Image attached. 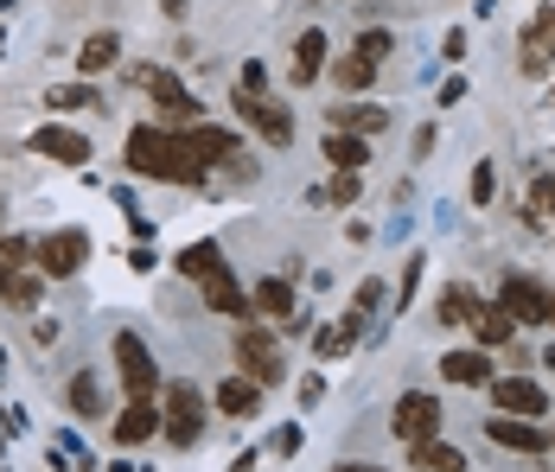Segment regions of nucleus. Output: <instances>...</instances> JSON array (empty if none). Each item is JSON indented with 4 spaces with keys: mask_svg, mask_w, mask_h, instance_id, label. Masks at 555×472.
<instances>
[{
    "mask_svg": "<svg viewBox=\"0 0 555 472\" xmlns=\"http://www.w3.org/2000/svg\"><path fill=\"white\" fill-rule=\"evenodd\" d=\"M128 173H141V179H160V186H198L205 179V166L192 160L185 148V135L167 128V122H141L134 135H128Z\"/></svg>",
    "mask_w": 555,
    "mask_h": 472,
    "instance_id": "f257e3e1",
    "label": "nucleus"
},
{
    "mask_svg": "<svg viewBox=\"0 0 555 472\" xmlns=\"http://www.w3.org/2000/svg\"><path fill=\"white\" fill-rule=\"evenodd\" d=\"M115 377H121L128 403H154V390H160V365H154V352H147L141 332H115Z\"/></svg>",
    "mask_w": 555,
    "mask_h": 472,
    "instance_id": "f03ea898",
    "label": "nucleus"
},
{
    "mask_svg": "<svg viewBox=\"0 0 555 472\" xmlns=\"http://www.w3.org/2000/svg\"><path fill=\"white\" fill-rule=\"evenodd\" d=\"M236 365L249 370V383H262V390L287 377V365H281V352H275V332L262 319H243L236 326Z\"/></svg>",
    "mask_w": 555,
    "mask_h": 472,
    "instance_id": "7ed1b4c3",
    "label": "nucleus"
},
{
    "mask_svg": "<svg viewBox=\"0 0 555 472\" xmlns=\"http://www.w3.org/2000/svg\"><path fill=\"white\" fill-rule=\"evenodd\" d=\"M389 434L402 447H422V441H441V403L428 390H402L396 396V416H389Z\"/></svg>",
    "mask_w": 555,
    "mask_h": 472,
    "instance_id": "20e7f679",
    "label": "nucleus"
},
{
    "mask_svg": "<svg viewBox=\"0 0 555 472\" xmlns=\"http://www.w3.org/2000/svg\"><path fill=\"white\" fill-rule=\"evenodd\" d=\"M160 416H167V434L172 447H198V434H205V396H198V383H167V403H160Z\"/></svg>",
    "mask_w": 555,
    "mask_h": 472,
    "instance_id": "39448f33",
    "label": "nucleus"
},
{
    "mask_svg": "<svg viewBox=\"0 0 555 472\" xmlns=\"http://www.w3.org/2000/svg\"><path fill=\"white\" fill-rule=\"evenodd\" d=\"M83 263H90V237H83V230H52V237L33 243V268H39L46 281H70Z\"/></svg>",
    "mask_w": 555,
    "mask_h": 472,
    "instance_id": "423d86ee",
    "label": "nucleus"
},
{
    "mask_svg": "<svg viewBox=\"0 0 555 472\" xmlns=\"http://www.w3.org/2000/svg\"><path fill=\"white\" fill-rule=\"evenodd\" d=\"M550 301L555 294L543 281H530V275H504V288H499V307L517 326H550Z\"/></svg>",
    "mask_w": 555,
    "mask_h": 472,
    "instance_id": "0eeeda50",
    "label": "nucleus"
},
{
    "mask_svg": "<svg viewBox=\"0 0 555 472\" xmlns=\"http://www.w3.org/2000/svg\"><path fill=\"white\" fill-rule=\"evenodd\" d=\"M26 148H33V154H46V160H57V166H90V160H96L90 135H77V128H64V122L33 128V135H26Z\"/></svg>",
    "mask_w": 555,
    "mask_h": 472,
    "instance_id": "6e6552de",
    "label": "nucleus"
},
{
    "mask_svg": "<svg viewBox=\"0 0 555 472\" xmlns=\"http://www.w3.org/2000/svg\"><path fill=\"white\" fill-rule=\"evenodd\" d=\"M141 84H147L154 109L167 115V128H192V122H198V97H192L172 71H141Z\"/></svg>",
    "mask_w": 555,
    "mask_h": 472,
    "instance_id": "1a4fd4ad",
    "label": "nucleus"
},
{
    "mask_svg": "<svg viewBox=\"0 0 555 472\" xmlns=\"http://www.w3.org/2000/svg\"><path fill=\"white\" fill-rule=\"evenodd\" d=\"M492 403H499V416H524V421L550 416V396H543V383H530V377H499V383H492Z\"/></svg>",
    "mask_w": 555,
    "mask_h": 472,
    "instance_id": "9d476101",
    "label": "nucleus"
},
{
    "mask_svg": "<svg viewBox=\"0 0 555 472\" xmlns=\"http://www.w3.org/2000/svg\"><path fill=\"white\" fill-rule=\"evenodd\" d=\"M486 441H492V447H511V454H550L555 447L550 428H543V421H524V416L486 421Z\"/></svg>",
    "mask_w": 555,
    "mask_h": 472,
    "instance_id": "9b49d317",
    "label": "nucleus"
},
{
    "mask_svg": "<svg viewBox=\"0 0 555 472\" xmlns=\"http://www.w3.org/2000/svg\"><path fill=\"white\" fill-rule=\"evenodd\" d=\"M249 314L281 319L287 332H307V319H300V301H294V288H287L281 275H269V281H256V294H249Z\"/></svg>",
    "mask_w": 555,
    "mask_h": 472,
    "instance_id": "f8f14e48",
    "label": "nucleus"
},
{
    "mask_svg": "<svg viewBox=\"0 0 555 472\" xmlns=\"http://www.w3.org/2000/svg\"><path fill=\"white\" fill-rule=\"evenodd\" d=\"M236 115H243V122H249V128H256L269 148H287V141H294V122H287V109L269 103V97H243V90H236Z\"/></svg>",
    "mask_w": 555,
    "mask_h": 472,
    "instance_id": "ddd939ff",
    "label": "nucleus"
},
{
    "mask_svg": "<svg viewBox=\"0 0 555 472\" xmlns=\"http://www.w3.org/2000/svg\"><path fill=\"white\" fill-rule=\"evenodd\" d=\"M326 122H333V135H384L389 128V109L384 103H358V97H345V103L326 109Z\"/></svg>",
    "mask_w": 555,
    "mask_h": 472,
    "instance_id": "4468645a",
    "label": "nucleus"
},
{
    "mask_svg": "<svg viewBox=\"0 0 555 472\" xmlns=\"http://www.w3.org/2000/svg\"><path fill=\"white\" fill-rule=\"evenodd\" d=\"M326 71H333V64H326V33H320V26H307V33L294 39V64H287V77L307 90V84H320Z\"/></svg>",
    "mask_w": 555,
    "mask_h": 472,
    "instance_id": "2eb2a0df",
    "label": "nucleus"
},
{
    "mask_svg": "<svg viewBox=\"0 0 555 472\" xmlns=\"http://www.w3.org/2000/svg\"><path fill=\"white\" fill-rule=\"evenodd\" d=\"M555 64V7H543L524 33V77H543Z\"/></svg>",
    "mask_w": 555,
    "mask_h": 472,
    "instance_id": "dca6fc26",
    "label": "nucleus"
},
{
    "mask_svg": "<svg viewBox=\"0 0 555 472\" xmlns=\"http://www.w3.org/2000/svg\"><path fill=\"white\" fill-rule=\"evenodd\" d=\"M160 428H167L160 403H128V409L115 416V447H141V441H154Z\"/></svg>",
    "mask_w": 555,
    "mask_h": 472,
    "instance_id": "f3484780",
    "label": "nucleus"
},
{
    "mask_svg": "<svg viewBox=\"0 0 555 472\" xmlns=\"http://www.w3.org/2000/svg\"><path fill=\"white\" fill-rule=\"evenodd\" d=\"M441 377H447V383H460V390H492V383H499L486 352H447V358H441Z\"/></svg>",
    "mask_w": 555,
    "mask_h": 472,
    "instance_id": "a211bd4d",
    "label": "nucleus"
},
{
    "mask_svg": "<svg viewBox=\"0 0 555 472\" xmlns=\"http://www.w3.org/2000/svg\"><path fill=\"white\" fill-rule=\"evenodd\" d=\"M205 307H211V314H230V319H249V294H243V281H236L230 268H218V275L205 281Z\"/></svg>",
    "mask_w": 555,
    "mask_h": 472,
    "instance_id": "6ab92c4d",
    "label": "nucleus"
},
{
    "mask_svg": "<svg viewBox=\"0 0 555 472\" xmlns=\"http://www.w3.org/2000/svg\"><path fill=\"white\" fill-rule=\"evenodd\" d=\"M358 339H364V314H345V319H333L326 332H313V352H320V358H345Z\"/></svg>",
    "mask_w": 555,
    "mask_h": 472,
    "instance_id": "aec40b11",
    "label": "nucleus"
},
{
    "mask_svg": "<svg viewBox=\"0 0 555 472\" xmlns=\"http://www.w3.org/2000/svg\"><path fill=\"white\" fill-rule=\"evenodd\" d=\"M326 77H333L338 90H345V97H358V90H371V84H377V58H364V52H345L333 64V71H326Z\"/></svg>",
    "mask_w": 555,
    "mask_h": 472,
    "instance_id": "412c9836",
    "label": "nucleus"
},
{
    "mask_svg": "<svg viewBox=\"0 0 555 472\" xmlns=\"http://www.w3.org/2000/svg\"><path fill=\"white\" fill-rule=\"evenodd\" d=\"M115 58H121V39H115V33H90V39H83V52H77V71L96 84L103 71H115Z\"/></svg>",
    "mask_w": 555,
    "mask_h": 472,
    "instance_id": "4be33fe9",
    "label": "nucleus"
},
{
    "mask_svg": "<svg viewBox=\"0 0 555 472\" xmlns=\"http://www.w3.org/2000/svg\"><path fill=\"white\" fill-rule=\"evenodd\" d=\"M409 472H466V460L453 441H422V447H409Z\"/></svg>",
    "mask_w": 555,
    "mask_h": 472,
    "instance_id": "5701e85b",
    "label": "nucleus"
},
{
    "mask_svg": "<svg viewBox=\"0 0 555 472\" xmlns=\"http://www.w3.org/2000/svg\"><path fill=\"white\" fill-rule=\"evenodd\" d=\"M218 409L223 416H256L262 409V383H249V377H230V383H218Z\"/></svg>",
    "mask_w": 555,
    "mask_h": 472,
    "instance_id": "b1692460",
    "label": "nucleus"
},
{
    "mask_svg": "<svg viewBox=\"0 0 555 472\" xmlns=\"http://www.w3.org/2000/svg\"><path fill=\"white\" fill-rule=\"evenodd\" d=\"M511 332H517V319L504 314V307H479V314H473V339H479V352L511 345Z\"/></svg>",
    "mask_w": 555,
    "mask_h": 472,
    "instance_id": "393cba45",
    "label": "nucleus"
},
{
    "mask_svg": "<svg viewBox=\"0 0 555 472\" xmlns=\"http://www.w3.org/2000/svg\"><path fill=\"white\" fill-rule=\"evenodd\" d=\"M326 160L338 173H358V166H371V141L364 135H326Z\"/></svg>",
    "mask_w": 555,
    "mask_h": 472,
    "instance_id": "a878e982",
    "label": "nucleus"
},
{
    "mask_svg": "<svg viewBox=\"0 0 555 472\" xmlns=\"http://www.w3.org/2000/svg\"><path fill=\"white\" fill-rule=\"evenodd\" d=\"M179 275H192V281H211V275H218L223 268V250L218 243H192V250H179Z\"/></svg>",
    "mask_w": 555,
    "mask_h": 472,
    "instance_id": "bb28decb",
    "label": "nucleus"
},
{
    "mask_svg": "<svg viewBox=\"0 0 555 472\" xmlns=\"http://www.w3.org/2000/svg\"><path fill=\"white\" fill-rule=\"evenodd\" d=\"M435 314H441V326H473V314H479V301H473V288H441V301H435Z\"/></svg>",
    "mask_w": 555,
    "mask_h": 472,
    "instance_id": "cd10ccee",
    "label": "nucleus"
},
{
    "mask_svg": "<svg viewBox=\"0 0 555 472\" xmlns=\"http://www.w3.org/2000/svg\"><path fill=\"white\" fill-rule=\"evenodd\" d=\"M543 217H555V173H537L530 179V205H524V224L543 230Z\"/></svg>",
    "mask_w": 555,
    "mask_h": 472,
    "instance_id": "c85d7f7f",
    "label": "nucleus"
},
{
    "mask_svg": "<svg viewBox=\"0 0 555 472\" xmlns=\"http://www.w3.org/2000/svg\"><path fill=\"white\" fill-rule=\"evenodd\" d=\"M70 409H77L83 421L103 416V383H96L90 370H77V377H70Z\"/></svg>",
    "mask_w": 555,
    "mask_h": 472,
    "instance_id": "c756f323",
    "label": "nucleus"
},
{
    "mask_svg": "<svg viewBox=\"0 0 555 472\" xmlns=\"http://www.w3.org/2000/svg\"><path fill=\"white\" fill-rule=\"evenodd\" d=\"M46 109H96V84H57L46 90Z\"/></svg>",
    "mask_w": 555,
    "mask_h": 472,
    "instance_id": "7c9ffc66",
    "label": "nucleus"
},
{
    "mask_svg": "<svg viewBox=\"0 0 555 472\" xmlns=\"http://www.w3.org/2000/svg\"><path fill=\"white\" fill-rule=\"evenodd\" d=\"M466 199H473V205H492V199H499V173H492V160H479V166H473Z\"/></svg>",
    "mask_w": 555,
    "mask_h": 472,
    "instance_id": "2f4dec72",
    "label": "nucleus"
},
{
    "mask_svg": "<svg viewBox=\"0 0 555 472\" xmlns=\"http://www.w3.org/2000/svg\"><path fill=\"white\" fill-rule=\"evenodd\" d=\"M358 192H364V173H333V199L338 205H351Z\"/></svg>",
    "mask_w": 555,
    "mask_h": 472,
    "instance_id": "473e14b6",
    "label": "nucleus"
},
{
    "mask_svg": "<svg viewBox=\"0 0 555 472\" xmlns=\"http://www.w3.org/2000/svg\"><path fill=\"white\" fill-rule=\"evenodd\" d=\"M389 46H396V39H389L384 26H377V33H364V39H358L351 52H364V58H389Z\"/></svg>",
    "mask_w": 555,
    "mask_h": 472,
    "instance_id": "72a5a7b5",
    "label": "nucleus"
},
{
    "mask_svg": "<svg viewBox=\"0 0 555 472\" xmlns=\"http://www.w3.org/2000/svg\"><path fill=\"white\" fill-rule=\"evenodd\" d=\"M236 90H243V97H262V90H269V71H262V64H243V84H236Z\"/></svg>",
    "mask_w": 555,
    "mask_h": 472,
    "instance_id": "f704fd0d",
    "label": "nucleus"
},
{
    "mask_svg": "<svg viewBox=\"0 0 555 472\" xmlns=\"http://www.w3.org/2000/svg\"><path fill=\"white\" fill-rule=\"evenodd\" d=\"M377 301H384V281H364V288H358V301H351V314H371Z\"/></svg>",
    "mask_w": 555,
    "mask_h": 472,
    "instance_id": "c9c22d12",
    "label": "nucleus"
},
{
    "mask_svg": "<svg viewBox=\"0 0 555 472\" xmlns=\"http://www.w3.org/2000/svg\"><path fill=\"white\" fill-rule=\"evenodd\" d=\"M13 281H20V275H13V263H7V256H0V301L13 294Z\"/></svg>",
    "mask_w": 555,
    "mask_h": 472,
    "instance_id": "e433bc0d",
    "label": "nucleus"
},
{
    "mask_svg": "<svg viewBox=\"0 0 555 472\" xmlns=\"http://www.w3.org/2000/svg\"><path fill=\"white\" fill-rule=\"evenodd\" d=\"M338 472H384V467H351V460H345V467H338Z\"/></svg>",
    "mask_w": 555,
    "mask_h": 472,
    "instance_id": "4c0bfd02",
    "label": "nucleus"
},
{
    "mask_svg": "<svg viewBox=\"0 0 555 472\" xmlns=\"http://www.w3.org/2000/svg\"><path fill=\"white\" fill-rule=\"evenodd\" d=\"M550 326H555V301H550Z\"/></svg>",
    "mask_w": 555,
    "mask_h": 472,
    "instance_id": "58836bf2",
    "label": "nucleus"
},
{
    "mask_svg": "<svg viewBox=\"0 0 555 472\" xmlns=\"http://www.w3.org/2000/svg\"><path fill=\"white\" fill-rule=\"evenodd\" d=\"M550 441H555V428H550Z\"/></svg>",
    "mask_w": 555,
    "mask_h": 472,
    "instance_id": "ea45409f",
    "label": "nucleus"
},
{
    "mask_svg": "<svg viewBox=\"0 0 555 472\" xmlns=\"http://www.w3.org/2000/svg\"><path fill=\"white\" fill-rule=\"evenodd\" d=\"M0 365H7V358H0Z\"/></svg>",
    "mask_w": 555,
    "mask_h": 472,
    "instance_id": "a19ab883",
    "label": "nucleus"
},
{
    "mask_svg": "<svg viewBox=\"0 0 555 472\" xmlns=\"http://www.w3.org/2000/svg\"><path fill=\"white\" fill-rule=\"evenodd\" d=\"M0 7H7V0H0Z\"/></svg>",
    "mask_w": 555,
    "mask_h": 472,
    "instance_id": "79ce46f5",
    "label": "nucleus"
}]
</instances>
